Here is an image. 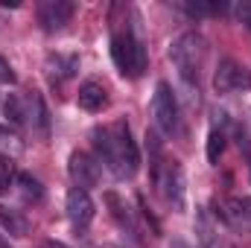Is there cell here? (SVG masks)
Masks as SVG:
<instances>
[{
  "label": "cell",
  "instance_id": "6da1fadb",
  "mask_svg": "<svg viewBox=\"0 0 251 248\" xmlns=\"http://www.w3.org/2000/svg\"><path fill=\"white\" fill-rule=\"evenodd\" d=\"M94 149L97 161L105 164L117 178H131L140 167V152L137 143L131 140V128L126 120H114L105 128H94Z\"/></svg>",
  "mask_w": 251,
  "mask_h": 248
},
{
  "label": "cell",
  "instance_id": "7a4b0ae2",
  "mask_svg": "<svg viewBox=\"0 0 251 248\" xmlns=\"http://www.w3.org/2000/svg\"><path fill=\"white\" fill-rule=\"evenodd\" d=\"M204 56H207V41L199 32H181L170 47V59L176 64L181 82L196 97H199V67L204 62Z\"/></svg>",
  "mask_w": 251,
  "mask_h": 248
},
{
  "label": "cell",
  "instance_id": "3957f363",
  "mask_svg": "<svg viewBox=\"0 0 251 248\" xmlns=\"http://www.w3.org/2000/svg\"><path fill=\"white\" fill-rule=\"evenodd\" d=\"M111 59L117 64V70L123 76H128V79L143 76V70L149 64L143 41L137 38V32L128 24L126 26H114V32H111Z\"/></svg>",
  "mask_w": 251,
  "mask_h": 248
},
{
  "label": "cell",
  "instance_id": "277c9868",
  "mask_svg": "<svg viewBox=\"0 0 251 248\" xmlns=\"http://www.w3.org/2000/svg\"><path fill=\"white\" fill-rule=\"evenodd\" d=\"M152 120L164 134H176L178 131V97L173 91L170 82H158L155 85V97H152Z\"/></svg>",
  "mask_w": 251,
  "mask_h": 248
},
{
  "label": "cell",
  "instance_id": "5b68a950",
  "mask_svg": "<svg viewBox=\"0 0 251 248\" xmlns=\"http://www.w3.org/2000/svg\"><path fill=\"white\" fill-rule=\"evenodd\" d=\"M155 184L161 190V196L167 198V204H173L176 210H184V170L178 161H167L164 167H158Z\"/></svg>",
  "mask_w": 251,
  "mask_h": 248
},
{
  "label": "cell",
  "instance_id": "8992f818",
  "mask_svg": "<svg viewBox=\"0 0 251 248\" xmlns=\"http://www.w3.org/2000/svg\"><path fill=\"white\" fill-rule=\"evenodd\" d=\"M213 88L216 94H237V91H249L251 88V70H246L234 59H222L216 73H213Z\"/></svg>",
  "mask_w": 251,
  "mask_h": 248
},
{
  "label": "cell",
  "instance_id": "52a82bcc",
  "mask_svg": "<svg viewBox=\"0 0 251 248\" xmlns=\"http://www.w3.org/2000/svg\"><path fill=\"white\" fill-rule=\"evenodd\" d=\"M67 173H70L73 184L82 187V190L97 187L100 184V175H102L100 173V161L94 155H88V152H73L70 161H67Z\"/></svg>",
  "mask_w": 251,
  "mask_h": 248
},
{
  "label": "cell",
  "instance_id": "ba28073f",
  "mask_svg": "<svg viewBox=\"0 0 251 248\" xmlns=\"http://www.w3.org/2000/svg\"><path fill=\"white\" fill-rule=\"evenodd\" d=\"M76 6L70 0H44L38 3V24L44 26V32H59L70 24Z\"/></svg>",
  "mask_w": 251,
  "mask_h": 248
},
{
  "label": "cell",
  "instance_id": "9c48e42d",
  "mask_svg": "<svg viewBox=\"0 0 251 248\" xmlns=\"http://www.w3.org/2000/svg\"><path fill=\"white\" fill-rule=\"evenodd\" d=\"M94 213H97V207H94V198L88 196V190L73 187L67 193V219L76 228H88L94 222Z\"/></svg>",
  "mask_w": 251,
  "mask_h": 248
},
{
  "label": "cell",
  "instance_id": "30bf717a",
  "mask_svg": "<svg viewBox=\"0 0 251 248\" xmlns=\"http://www.w3.org/2000/svg\"><path fill=\"white\" fill-rule=\"evenodd\" d=\"M76 102H79L82 111H100V108H105V102H108L105 85L97 82V79L82 82V85H79V94H76Z\"/></svg>",
  "mask_w": 251,
  "mask_h": 248
},
{
  "label": "cell",
  "instance_id": "8fae6325",
  "mask_svg": "<svg viewBox=\"0 0 251 248\" xmlns=\"http://www.w3.org/2000/svg\"><path fill=\"white\" fill-rule=\"evenodd\" d=\"M24 108H26V123L32 125L35 131L47 134L50 131V114H47V105H44V97L41 94H26L24 97Z\"/></svg>",
  "mask_w": 251,
  "mask_h": 248
},
{
  "label": "cell",
  "instance_id": "7c38bea8",
  "mask_svg": "<svg viewBox=\"0 0 251 248\" xmlns=\"http://www.w3.org/2000/svg\"><path fill=\"white\" fill-rule=\"evenodd\" d=\"M222 216L237 228H251V198H246V196L228 198L222 204Z\"/></svg>",
  "mask_w": 251,
  "mask_h": 248
},
{
  "label": "cell",
  "instance_id": "4fadbf2b",
  "mask_svg": "<svg viewBox=\"0 0 251 248\" xmlns=\"http://www.w3.org/2000/svg\"><path fill=\"white\" fill-rule=\"evenodd\" d=\"M76 67H79V59H76V56H59V53H56V56L47 59V76H50V82L56 85V82L70 79Z\"/></svg>",
  "mask_w": 251,
  "mask_h": 248
},
{
  "label": "cell",
  "instance_id": "5bb4252c",
  "mask_svg": "<svg viewBox=\"0 0 251 248\" xmlns=\"http://www.w3.org/2000/svg\"><path fill=\"white\" fill-rule=\"evenodd\" d=\"M0 225L3 231H9L12 237H26L29 234V219L21 210H12L6 204H0Z\"/></svg>",
  "mask_w": 251,
  "mask_h": 248
},
{
  "label": "cell",
  "instance_id": "9a60e30c",
  "mask_svg": "<svg viewBox=\"0 0 251 248\" xmlns=\"http://www.w3.org/2000/svg\"><path fill=\"white\" fill-rule=\"evenodd\" d=\"M18 190H21L24 201H41V198H44L41 181H38L35 175H29V173H21V175H18Z\"/></svg>",
  "mask_w": 251,
  "mask_h": 248
},
{
  "label": "cell",
  "instance_id": "2e32d148",
  "mask_svg": "<svg viewBox=\"0 0 251 248\" xmlns=\"http://www.w3.org/2000/svg\"><path fill=\"white\" fill-rule=\"evenodd\" d=\"M105 201H108V207H111V216H114L123 228H131V231H134V219H131L128 204H126L123 198H120L117 193H105Z\"/></svg>",
  "mask_w": 251,
  "mask_h": 248
},
{
  "label": "cell",
  "instance_id": "e0dca14e",
  "mask_svg": "<svg viewBox=\"0 0 251 248\" xmlns=\"http://www.w3.org/2000/svg\"><path fill=\"white\" fill-rule=\"evenodd\" d=\"M3 114L9 117V123H12V125H24V123H26L24 97H18V94H9V97H6V102H3Z\"/></svg>",
  "mask_w": 251,
  "mask_h": 248
},
{
  "label": "cell",
  "instance_id": "ac0fdd59",
  "mask_svg": "<svg viewBox=\"0 0 251 248\" xmlns=\"http://www.w3.org/2000/svg\"><path fill=\"white\" fill-rule=\"evenodd\" d=\"M190 18H201V15H216V12H225V3H210V0H184L178 3Z\"/></svg>",
  "mask_w": 251,
  "mask_h": 248
},
{
  "label": "cell",
  "instance_id": "d6986e66",
  "mask_svg": "<svg viewBox=\"0 0 251 248\" xmlns=\"http://www.w3.org/2000/svg\"><path fill=\"white\" fill-rule=\"evenodd\" d=\"M225 131L222 128H210V134H207V161L210 164H219V158H222V152H225Z\"/></svg>",
  "mask_w": 251,
  "mask_h": 248
},
{
  "label": "cell",
  "instance_id": "ffe728a7",
  "mask_svg": "<svg viewBox=\"0 0 251 248\" xmlns=\"http://www.w3.org/2000/svg\"><path fill=\"white\" fill-rule=\"evenodd\" d=\"M0 149H3V152H12V155H18V152L24 149L18 131H12L9 125H0Z\"/></svg>",
  "mask_w": 251,
  "mask_h": 248
},
{
  "label": "cell",
  "instance_id": "44dd1931",
  "mask_svg": "<svg viewBox=\"0 0 251 248\" xmlns=\"http://www.w3.org/2000/svg\"><path fill=\"white\" fill-rule=\"evenodd\" d=\"M12 181H15V164L9 155H0V193H9Z\"/></svg>",
  "mask_w": 251,
  "mask_h": 248
},
{
  "label": "cell",
  "instance_id": "7402d4cb",
  "mask_svg": "<svg viewBox=\"0 0 251 248\" xmlns=\"http://www.w3.org/2000/svg\"><path fill=\"white\" fill-rule=\"evenodd\" d=\"M237 146H240V152L246 155V164H249V170H251V137L246 134L243 125H237Z\"/></svg>",
  "mask_w": 251,
  "mask_h": 248
},
{
  "label": "cell",
  "instance_id": "603a6c76",
  "mask_svg": "<svg viewBox=\"0 0 251 248\" xmlns=\"http://www.w3.org/2000/svg\"><path fill=\"white\" fill-rule=\"evenodd\" d=\"M234 15H237V21H240L243 26H249V29H251V0L237 3V6H234Z\"/></svg>",
  "mask_w": 251,
  "mask_h": 248
},
{
  "label": "cell",
  "instance_id": "cb8c5ba5",
  "mask_svg": "<svg viewBox=\"0 0 251 248\" xmlns=\"http://www.w3.org/2000/svg\"><path fill=\"white\" fill-rule=\"evenodd\" d=\"M15 70H12V64L6 62L3 56H0V85H15Z\"/></svg>",
  "mask_w": 251,
  "mask_h": 248
},
{
  "label": "cell",
  "instance_id": "d4e9b609",
  "mask_svg": "<svg viewBox=\"0 0 251 248\" xmlns=\"http://www.w3.org/2000/svg\"><path fill=\"white\" fill-rule=\"evenodd\" d=\"M41 248H67V246H64V243H56V240H47Z\"/></svg>",
  "mask_w": 251,
  "mask_h": 248
}]
</instances>
